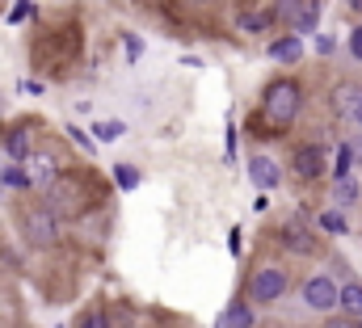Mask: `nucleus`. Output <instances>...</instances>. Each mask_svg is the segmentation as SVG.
Segmentation results:
<instances>
[{
	"mask_svg": "<svg viewBox=\"0 0 362 328\" xmlns=\"http://www.w3.org/2000/svg\"><path fill=\"white\" fill-rule=\"evenodd\" d=\"M320 328H358V320H350V316L333 312V316H325V324H320Z\"/></svg>",
	"mask_w": 362,
	"mask_h": 328,
	"instance_id": "23",
	"label": "nucleus"
},
{
	"mask_svg": "<svg viewBox=\"0 0 362 328\" xmlns=\"http://www.w3.org/2000/svg\"><path fill=\"white\" fill-rule=\"evenodd\" d=\"M122 135V122H97L93 127V139H118Z\"/></svg>",
	"mask_w": 362,
	"mask_h": 328,
	"instance_id": "21",
	"label": "nucleus"
},
{
	"mask_svg": "<svg viewBox=\"0 0 362 328\" xmlns=\"http://www.w3.org/2000/svg\"><path fill=\"white\" fill-rule=\"evenodd\" d=\"M262 114L270 118L278 131H286L303 114V84L295 81V76H274L262 88Z\"/></svg>",
	"mask_w": 362,
	"mask_h": 328,
	"instance_id": "1",
	"label": "nucleus"
},
{
	"mask_svg": "<svg viewBox=\"0 0 362 328\" xmlns=\"http://www.w3.org/2000/svg\"><path fill=\"white\" fill-rule=\"evenodd\" d=\"M47 211H55V219L85 211V189H81V181H76L72 172H59V177L47 185Z\"/></svg>",
	"mask_w": 362,
	"mask_h": 328,
	"instance_id": "5",
	"label": "nucleus"
},
{
	"mask_svg": "<svg viewBox=\"0 0 362 328\" xmlns=\"http://www.w3.org/2000/svg\"><path fill=\"white\" fill-rule=\"evenodd\" d=\"M114 185H118V189H135V185H139V168H131V164H114Z\"/></svg>",
	"mask_w": 362,
	"mask_h": 328,
	"instance_id": "19",
	"label": "nucleus"
},
{
	"mask_svg": "<svg viewBox=\"0 0 362 328\" xmlns=\"http://www.w3.org/2000/svg\"><path fill=\"white\" fill-rule=\"evenodd\" d=\"M291 172H295V181H303V185L320 181V177H325V148H320V144H299V148L291 152Z\"/></svg>",
	"mask_w": 362,
	"mask_h": 328,
	"instance_id": "7",
	"label": "nucleus"
},
{
	"mask_svg": "<svg viewBox=\"0 0 362 328\" xmlns=\"http://www.w3.org/2000/svg\"><path fill=\"white\" fill-rule=\"evenodd\" d=\"M358 101H362V84H354V81H337L333 93H329V110H333L337 118H354Z\"/></svg>",
	"mask_w": 362,
	"mask_h": 328,
	"instance_id": "10",
	"label": "nucleus"
},
{
	"mask_svg": "<svg viewBox=\"0 0 362 328\" xmlns=\"http://www.w3.org/2000/svg\"><path fill=\"white\" fill-rule=\"evenodd\" d=\"M25 13H34V4H30V0H17V8H13V13H8V21H21V17H25Z\"/></svg>",
	"mask_w": 362,
	"mask_h": 328,
	"instance_id": "25",
	"label": "nucleus"
},
{
	"mask_svg": "<svg viewBox=\"0 0 362 328\" xmlns=\"http://www.w3.org/2000/svg\"><path fill=\"white\" fill-rule=\"evenodd\" d=\"M4 152H8L13 164H30V156H34V148H30V127H13V131L4 135Z\"/></svg>",
	"mask_w": 362,
	"mask_h": 328,
	"instance_id": "14",
	"label": "nucleus"
},
{
	"mask_svg": "<svg viewBox=\"0 0 362 328\" xmlns=\"http://www.w3.org/2000/svg\"><path fill=\"white\" fill-rule=\"evenodd\" d=\"M278 240H282L286 252H295V257H316L320 252V236L308 223H299V219H286L282 232H278Z\"/></svg>",
	"mask_w": 362,
	"mask_h": 328,
	"instance_id": "8",
	"label": "nucleus"
},
{
	"mask_svg": "<svg viewBox=\"0 0 362 328\" xmlns=\"http://www.w3.org/2000/svg\"><path fill=\"white\" fill-rule=\"evenodd\" d=\"M316 228H320V232H329V236H346V232H350V219H346V211L329 206V211H320V215H316Z\"/></svg>",
	"mask_w": 362,
	"mask_h": 328,
	"instance_id": "16",
	"label": "nucleus"
},
{
	"mask_svg": "<svg viewBox=\"0 0 362 328\" xmlns=\"http://www.w3.org/2000/svg\"><path fill=\"white\" fill-rule=\"evenodd\" d=\"M337 312H341V316H350V320H362V282H358V278H346V282H341Z\"/></svg>",
	"mask_w": 362,
	"mask_h": 328,
	"instance_id": "13",
	"label": "nucleus"
},
{
	"mask_svg": "<svg viewBox=\"0 0 362 328\" xmlns=\"http://www.w3.org/2000/svg\"><path fill=\"white\" fill-rule=\"evenodd\" d=\"M17 232L30 248H55L59 245V219L47 206H25L17 215Z\"/></svg>",
	"mask_w": 362,
	"mask_h": 328,
	"instance_id": "3",
	"label": "nucleus"
},
{
	"mask_svg": "<svg viewBox=\"0 0 362 328\" xmlns=\"http://www.w3.org/2000/svg\"><path fill=\"white\" fill-rule=\"evenodd\" d=\"M68 135H72V139H76V144H81V148H93V144H89V135H85V131H81V127H68Z\"/></svg>",
	"mask_w": 362,
	"mask_h": 328,
	"instance_id": "27",
	"label": "nucleus"
},
{
	"mask_svg": "<svg viewBox=\"0 0 362 328\" xmlns=\"http://www.w3.org/2000/svg\"><path fill=\"white\" fill-rule=\"evenodd\" d=\"M358 328H362V320H358Z\"/></svg>",
	"mask_w": 362,
	"mask_h": 328,
	"instance_id": "31",
	"label": "nucleus"
},
{
	"mask_svg": "<svg viewBox=\"0 0 362 328\" xmlns=\"http://www.w3.org/2000/svg\"><path fill=\"white\" fill-rule=\"evenodd\" d=\"M337 295H341V282H337L329 269L308 274V278H303V286H299L303 308H308V312H320V316H333V312H337Z\"/></svg>",
	"mask_w": 362,
	"mask_h": 328,
	"instance_id": "4",
	"label": "nucleus"
},
{
	"mask_svg": "<svg viewBox=\"0 0 362 328\" xmlns=\"http://www.w3.org/2000/svg\"><path fill=\"white\" fill-rule=\"evenodd\" d=\"M144 55V42L139 38H127V59H139Z\"/></svg>",
	"mask_w": 362,
	"mask_h": 328,
	"instance_id": "26",
	"label": "nucleus"
},
{
	"mask_svg": "<svg viewBox=\"0 0 362 328\" xmlns=\"http://www.w3.org/2000/svg\"><path fill=\"white\" fill-rule=\"evenodd\" d=\"M0 185H4V189H30L34 177H30L25 164H8V168H0Z\"/></svg>",
	"mask_w": 362,
	"mask_h": 328,
	"instance_id": "17",
	"label": "nucleus"
},
{
	"mask_svg": "<svg viewBox=\"0 0 362 328\" xmlns=\"http://www.w3.org/2000/svg\"><path fill=\"white\" fill-rule=\"evenodd\" d=\"M274 17L286 25V34H312L320 25V4L316 0H278L274 4Z\"/></svg>",
	"mask_w": 362,
	"mask_h": 328,
	"instance_id": "6",
	"label": "nucleus"
},
{
	"mask_svg": "<svg viewBox=\"0 0 362 328\" xmlns=\"http://www.w3.org/2000/svg\"><path fill=\"white\" fill-rule=\"evenodd\" d=\"M270 21H278V17H274V13H266V8H245V13L236 17V25H240V30H249V34H257V30H266Z\"/></svg>",
	"mask_w": 362,
	"mask_h": 328,
	"instance_id": "18",
	"label": "nucleus"
},
{
	"mask_svg": "<svg viewBox=\"0 0 362 328\" xmlns=\"http://www.w3.org/2000/svg\"><path fill=\"white\" fill-rule=\"evenodd\" d=\"M358 198H362L358 177H341V181H333V206H337V211H350V206H358Z\"/></svg>",
	"mask_w": 362,
	"mask_h": 328,
	"instance_id": "15",
	"label": "nucleus"
},
{
	"mask_svg": "<svg viewBox=\"0 0 362 328\" xmlns=\"http://www.w3.org/2000/svg\"><path fill=\"white\" fill-rule=\"evenodd\" d=\"M350 122H354V127L362 131V101H358V110H354V118H350Z\"/></svg>",
	"mask_w": 362,
	"mask_h": 328,
	"instance_id": "28",
	"label": "nucleus"
},
{
	"mask_svg": "<svg viewBox=\"0 0 362 328\" xmlns=\"http://www.w3.org/2000/svg\"><path fill=\"white\" fill-rule=\"evenodd\" d=\"M206 4H215V0H206Z\"/></svg>",
	"mask_w": 362,
	"mask_h": 328,
	"instance_id": "30",
	"label": "nucleus"
},
{
	"mask_svg": "<svg viewBox=\"0 0 362 328\" xmlns=\"http://www.w3.org/2000/svg\"><path fill=\"white\" fill-rule=\"evenodd\" d=\"M286 291H291V274H286L282 265H257V269L249 274V282H245V299H249L253 308H270V303H278Z\"/></svg>",
	"mask_w": 362,
	"mask_h": 328,
	"instance_id": "2",
	"label": "nucleus"
},
{
	"mask_svg": "<svg viewBox=\"0 0 362 328\" xmlns=\"http://www.w3.org/2000/svg\"><path fill=\"white\" fill-rule=\"evenodd\" d=\"M245 168H249V181H253L262 194H270V189L282 185V164L274 160V156H266V152H253Z\"/></svg>",
	"mask_w": 362,
	"mask_h": 328,
	"instance_id": "9",
	"label": "nucleus"
},
{
	"mask_svg": "<svg viewBox=\"0 0 362 328\" xmlns=\"http://www.w3.org/2000/svg\"><path fill=\"white\" fill-rule=\"evenodd\" d=\"M346 51H350V59H358V64H362V25H354V30H350Z\"/></svg>",
	"mask_w": 362,
	"mask_h": 328,
	"instance_id": "22",
	"label": "nucleus"
},
{
	"mask_svg": "<svg viewBox=\"0 0 362 328\" xmlns=\"http://www.w3.org/2000/svg\"><path fill=\"white\" fill-rule=\"evenodd\" d=\"M350 8H354V13H362V0H350Z\"/></svg>",
	"mask_w": 362,
	"mask_h": 328,
	"instance_id": "29",
	"label": "nucleus"
},
{
	"mask_svg": "<svg viewBox=\"0 0 362 328\" xmlns=\"http://www.w3.org/2000/svg\"><path fill=\"white\" fill-rule=\"evenodd\" d=\"M76 328H114V324H110V316H105V312H97V308H93V312L81 316V324H76Z\"/></svg>",
	"mask_w": 362,
	"mask_h": 328,
	"instance_id": "20",
	"label": "nucleus"
},
{
	"mask_svg": "<svg viewBox=\"0 0 362 328\" xmlns=\"http://www.w3.org/2000/svg\"><path fill=\"white\" fill-rule=\"evenodd\" d=\"M337 51V38H329V34H316V55H333Z\"/></svg>",
	"mask_w": 362,
	"mask_h": 328,
	"instance_id": "24",
	"label": "nucleus"
},
{
	"mask_svg": "<svg viewBox=\"0 0 362 328\" xmlns=\"http://www.w3.org/2000/svg\"><path fill=\"white\" fill-rule=\"evenodd\" d=\"M219 328H257V312L249 299H232L219 316Z\"/></svg>",
	"mask_w": 362,
	"mask_h": 328,
	"instance_id": "12",
	"label": "nucleus"
},
{
	"mask_svg": "<svg viewBox=\"0 0 362 328\" xmlns=\"http://www.w3.org/2000/svg\"><path fill=\"white\" fill-rule=\"evenodd\" d=\"M303 51H308V47H303L299 34H278L270 47H266V55H270L274 64H282V68H295V64L303 59Z\"/></svg>",
	"mask_w": 362,
	"mask_h": 328,
	"instance_id": "11",
	"label": "nucleus"
}]
</instances>
